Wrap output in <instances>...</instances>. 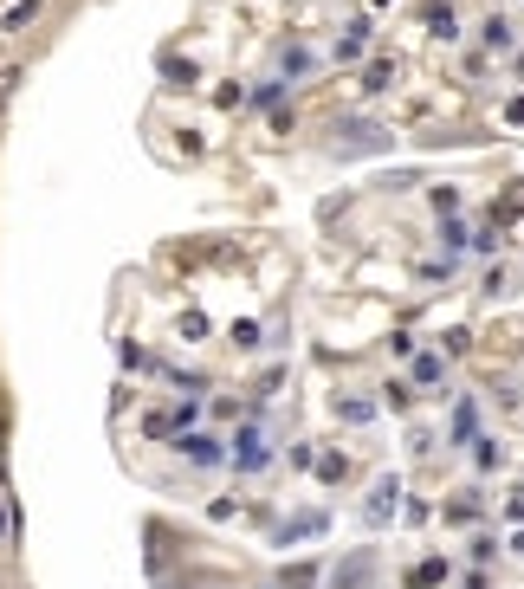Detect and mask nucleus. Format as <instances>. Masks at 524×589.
Returning <instances> with one entry per match:
<instances>
[{
    "label": "nucleus",
    "mask_w": 524,
    "mask_h": 589,
    "mask_svg": "<svg viewBox=\"0 0 524 589\" xmlns=\"http://www.w3.org/2000/svg\"><path fill=\"white\" fill-rule=\"evenodd\" d=\"M227 460H233V473H246V479H253V473H266V467H272V447H266V434H259L253 421H246V428L227 441Z\"/></svg>",
    "instance_id": "f257e3e1"
},
{
    "label": "nucleus",
    "mask_w": 524,
    "mask_h": 589,
    "mask_svg": "<svg viewBox=\"0 0 524 589\" xmlns=\"http://www.w3.org/2000/svg\"><path fill=\"white\" fill-rule=\"evenodd\" d=\"M195 421H201V408H195V402H182V408H156V415H143V434H149V441H182V434H195Z\"/></svg>",
    "instance_id": "f03ea898"
},
{
    "label": "nucleus",
    "mask_w": 524,
    "mask_h": 589,
    "mask_svg": "<svg viewBox=\"0 0 524 589\" xmlns=\"http://www.w3.org/2000/svg\"><path fill=\"white\" fill-rule=\"evenodd\" d=\"M395 512H402V479H395V473H382L376 479V486H369V499H363V518H369V525H389V518Z\"/></svg>",
    "instance_id": "7ed1b4c3"
},
{
    "label": "nucleus",
    "mask_w": 524,
    "mask_h": 589,
    "mask_svg": "<svg viewBox=\"0 0 524 589\" xmlns=\"http://www.w3.org/2000/svg\"><path fill=\"white\" fill-rule=\"evenodd\" d=\"M369 33H376V13H356L350 33L330 46V59H337V65H356V59H363V46H369Z\"/></svg>",
    "instance_id": "20e7f679"
},
{
    "label": "nucleus",
    "mask_w": 524,
    "mask_h": 589,
    "mask_svg": "<svg viewBox=\"0 0 524 589\" xmlns=\"http://www.w3.org/2000/svg\"><path fill=\"white\" fill-rule=\"evenodd\" d=\"M408 382L415 389H447V356H434V350L408 356Z\"/></svg>",
    "instance_id": "39448f33"
},
{
    "label": "nucleus",
    "mask_w": 524,
    "mask_h": 589,
    "mask_svg": "<svg viewBox=\"0 0 524 589\" xmlns=\"http://www.w3.org/2000/svg\"><path fill=\"white\" fill-rule=\"evenodd\" d=\"M337 421H350V428H369V421H376V395L343 389V395H337Z\"/></svg>",
    "instance_id": "423d86ee"
},
{
    "label": "nucleus",
    "mask_w": 524,
    "mask_h": 589,
    "mask_svg": "<svg viewBox=\"0 0 524 589\" xmlns=\"http://www.w3.org/2000/svg\"><path fill=\"white\" fill-rule=\"evenodd\" d=\"M479 46H486V52H512L518 46L512 20H505V13H486V20H479Z\"/></svg>",
    "instance_id": "0eeeda50"
},
{
    "label": "nucleus",
    "mask_w": 524,
    "mask_h": 589,
    "mask_svg": "<svg viewBox=\"0 0 524 589\" xmlns=\"http://www.w3.org/2000/svg\"><path fill=\"white\" fill-rule=\"evenodd\" d=\"M182 454L195 460V467H220V460H227V441H214V434H182Z\"/></svg>",
    "instance_id": "6e6552de"
},
{
    "label": "nucleus",
    "mask_w": 524,
    "mask_h": 589,
    "mask_svg": "<svg viewBox=\"0 0 524 589\" xmlns=\"http://www.w3.org/2000/svg\"><path fill=\"white\" fill-rule=\"evenodd\" d=\"M447 441H453V447H473V441H479V408H473V402H453V428H447Z\"/></svg>",
    "instance_id": "1a4fd4ad"
},
{
    "label": "nucleus",
    "mask_w": 524,
    "mask_h": 589,
    "mask_svg": "<svg viewBox=\"0 0 524 589\" xmlns=\"http://www.w3.org/2000/svg\"><path fill=\"white\" fill-rule=\"evenodd\" d=\"M39 13H46V0H13V7L0 13V33H33Z\"/></svg>",
    "instance_id": "9d476101"
},
{
    "label": "nucleus",
    "mask_w": 524,
    "mask_h": 589,
    "mask_svg": "<svg viewBox=\"0 0 524 589\" xmlns=\"http://www.w3.org/2000/svg\"><path fill=\"white\" fill-rule=\"evenodd\" d=\"M427 33H434L440 46H460V33H466V26L453 20V7H440V0H434V7H427Z\"/></svg>",
    "instance_id": "9b49d317"
},
{
    "label": "nucleus",
    "mask_w": 524,
    "mask_h": 589,
    "mask_svg": "<svg viewBox=\"0 0 524 589\" xmlns=\"http://www.w3.org/2000/svg\"><path fill=\"white\" fill-rule=\"evenodd\" d=\"M311 65H317V52H305V46H292L279 59V85H298V78H311Z\"/></svg>",
    "instance_id": "f8f14e48"
},
{
    "label": "nucleus",
    "mask_w": 524,
    "mask_h": 589,
    "mask_svg": "<svg viewBox=\"0 0 524 589\" xmlns=\"http://www.w3.org/2000/svg\"><path fill=\"white\" fill-rule=\"evenodd\" d=\"M434 583H447V557H421V564L408 570V589H434Z\"/></svg>",
    "instance_id": "ddd939ff"
},
{
    "label": "nucleus",
    "mask_w": 524,
    "mask_h": 589,
    "mask_svg": "<svg viewBox=\"0 0 524 589\" xmlns=\"http://www.w3.org/2000/svg\"><path fill=\"white\" fill-rule=\"evenodd\" d=\"M389 85H395V59H369L363 65V91L376 98V91H389Z\"/></svg>",
    "instance_id": "4468645a"
},
{
    "label": "nucleus",
    "mask_w": 524,
    "mask_h": 589,
    "mask_svg": "<svg viewBox=\"0 0 524 589\" xmlns=\"http://www.w3.org/2000/svg\"><path fill=\"white\" fill-rule=\"evenodd\" d=\"M440 246H447V259L460 253V246H473V234H466V221H453V214H440Z\"/></svg>",
    "instance_id": "2eb2a0df"
},
{
    "label": "nucleus",
    "mask_w": 524,
    "mask_h": 589,
    "mask_svg": "<svg viewBox=\"0 0 524 589\" xmlns=\"http://www.w3.org/2000/svg\"><path fill=\"white\" fill-rule=\"evenodd\" d=\"M311 467H317V479H324V486H337V479H350V460H343V454H317Z\"/></svg>",
    "instance_id": "dca6fc26"
},
{
    "label": "nucleus",
    "mask_w": 524,
    "mask_h": 589,
    "mask_svg": "<svg viewBox=\"0 0 524 589\" xmlns=\"http://www.w3.org/2000/svg\"><path fill=\"white\" fill-rule=\"evenodd\" d=\"M440 512H447V525H473V518H479V499H447Z\"/></svg>",
    "instance_id": "f3484780"
},
{
    "label": "nucleus",
    "mask_w": 524,
    "mask_h": 589,
    "mask_svg": "<svg viewBox=\"0 0 524 589\" xmlns=\"http://www.w3.org/2000/svg\"><path fill=\"white\" fill-rule=\"evenodd\" d=\"M227 337H233V350H259V324H253V318H233Z\"/></svg>",
    "instance_id": "a211bd4d"
},
{
    "label": "nucleus",
    "mask_w": 524,
    "mask_h": 589,
    "mask_svg": "<svg viewBox=\"0 0 524 589\" xmlns=\"http://www.w3.org/2000/svg\"><path fill=\"white\" fill-rule=\"evenodd\" d=\"M499 460H505V447H499V441H473V467H479V473H492Z\"/></svg>",
    "instance_id": "6ab92c4d"
},
{
    "label": "nucleus",
    "mask_w": 524,
    "mask_h": 589,
    "mask_svg": "<svg viewBox=\"0 0 524 589\" xmlns=\"http://www.w3.org/2000/svg\"><path fill=\"white\" fill-rule=\"evenodd\" d=\"M175 331H182L188 344H201V337H208V311H182V324H175Z\"/></svg>",
    "instance_id": "aec40b11"
},
{
    "label": "nucleus",
    "mask_w": 524,
    "mask_h": 589,
    "mask_svg": "<svg viewBox=\"0 0 524 589\" xmlns=\"http://www.w3.org/2000/svg\"><path fill=\"white\" fill-rule=\"evenodd\" d=\"M415 279H427V285L453 279V259H421V266H415Z\"/></svg>",
    "instance_id": "412c9836"
},
{
    "label": "nucleus",
    "mask_w": 524,
    "mask_h": 589,
    "mask_svg": "<svg viewBox=\"0 0 524 589\" xmlns=\"http://www.w3.org/2000/svg\"><path fill=\"white\" fill-rule=\"evenodd\" d=\"M233 512H240V499H227V492H220V499L208 505V518H214V525H227V518H233Z\"/></svg>",
    "instance_id": "4be33fe9"
},
{
    "label": "nucleus",
    "mask_w": 524,
    "mask_h": 589,
    "mask_svg": "<svg viewBox=\"0 0 524 589\" xmlns=\"http://www.w3.org/2000/svg\"><path fill=\"white\" fill-rule=\"evenodd\" d=\"M13 91H20V65H7V72H0V111H7Z\"/></svg>",
    "instance_id": "5701e85b"
},
{
    "label": "nucleus",
    "mask_w": 524,
    "mask_h": 589,
    "mask_svg": "<svg viewBox=\"0 0 524 589\" xmlns=\"http://www.w3.org/2000/svg\"><path fill=\"white\" fill-rule=\"evenodd\" d=\"M466 350H473V337H466V331H447V344H440V356H466Z\"/></svg>",
    "instance_id": "b1692460"
},
{
    "label": "nucleus",
    "mask_w": 524,
    "mask_h": 589,
    "mask_svg": "<svg viewBox=\"0 0 524 589\" xmlns=\"http://www.w3.org/2000/svg\"><path fill=\"white\" fill-rule=\"evenodd\" d=\"M13 525H20V518H13V505L0 499V544H13Z\"/></svg>",
    "instance_id": "393cba45"
},
{
    "label": "nucleus",
    "mask_w": 524,
    "mask_h": 589,
    "mask_svg": "<svg viewBox=\"0 0 524 589\" xmlns=\"http://www.w3.org/2000/svg\"><path fill=\"white\" fill-rule=\"evenodd\" d=\"M505 123H524V98H512V104H505Z\"/></svg>",
    "instance_id": "a878e982"
},
{
    "label": "nucleus",
    "mask_w": 524,
    "mask_h": 589,
    "mask_svg": "<svg viewBox=\"0 0 524 589\" xmlns=\"http://www.w3.org/2000/svg\"><path fill=\"white\" fill-rule=\"evenodd\" d=\"M512 78H524V52H518V59H512Z\"/></svg>",
    "instance_id": "bb28decb"
},
{
    "label": "nucleus",
    "mask_w": 524,
    "mask_h": 589,
    "mask_svg": "<svg viewBox=\"0 0 524 589\" xmlns=\"http://www.w3.org/2000/svg\"><path fill=\"white\" fill-rule=\"evenodd\" d=\"M466 589H486V577H466Z\"/></svg>",
    "instance_id": "cd10ccee"
},
{
    "label": "nucleus",
    "mask_w": 524,
    "mask_h": 589,
    "mask_svg": "<svg viewBox=\"0 0 524 589\" xmlns=\"http://www.w3.org/2000/svg\"><path fill=\"white\" fill-rule=\"evenodd\" d=\"M369 7H389V0H369Z\"/></svg>",
    "instance_id": "c85d7f7f"
},
{
    "label": "nucleus",
    "mask_w": 524,
    "mask_h": 589,
    "mask_svg": "<svg viewBox=\"0 0 524 589\" xmlns=\"http://www.w3.org/2000/svg\"><path fill=\"white\" fill-rule=\"evenodd\" d=\"M518 551H524V538H518Z\"/></svg>",
    "instance_id": "c756f323"
}]
</instances>
